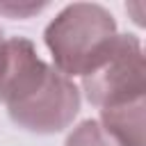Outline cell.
Masks as SVG:
<instances>
[{
    "instance_id": "obj_8",
    "label": "cell",
    "mask_w": 146,
    "mask_h": 146,
    "mask_svg": "<svg viewBox=\"0 0 146 146\" xmlns=\"http://www.w3.org/2000/svg\"><path fill=\"white\" fill-rule=\"evenodd\" d=\"M5 32H2V27H0V55H2V48H5Z\"/></svg>"
},
{
    "instance_id": "obj_1",
    "label": "cell",
    "mask_w": 146,
    "mask_h": 146,
    "mask_svg": "<svg viewBox=\"0 0 146 146\" xmlns=\"http://www.w3.org/2000/svg\"><path fill=\"white\" fill-rule=\"evenodd\" d=\"M116 36L119 30L112 11L96 2L66 5L43 32L52 66L71 80L91 73L107 57Z\"/></svg>"
},
{
    "instance_id": "obj_2",
    "label": "cell",
    "mask_w": 146,
    "mask_h": 146,
    "mask_svg": "<svg viewBox=\"0 0 146 146\" xmlns=\"http://www.w3.org/2000/svg\"><path fill=\"white\" fill-rule=\"evenodd\" d=\"M78 84L48 64L43 78L18 100L7 105V114L21 130L34 135H55L66 130L80 112Z\"/></svg>"
},
{
    "instance_id": "obj_6",
    "label": "cell",
    "mask_w": 146,
    "mask_h": 146,
    "mask_svg": "<svg viewBox=\"0 0 146 146\" xmlns=\"http://www.w3.org/2000/svg\"><path fill=\"white\" fill-rule=\"evenodd\" d=\"M64 146H121L116 144L98 123V119H84L73 128V132L66 137Z\"/></svg>"
},
{
    "instance_id": "obj_3",
    "label": "cell",
    "mask_w": 146,
    "mask_h": 146,
    "mask_svg": "<svg viewBox=\"0 0 146 146\" xmlns=\"http://www.w3.org/2000/svg\"><path fill=\"white\" fill-rule=\"evenodd\" d=\"M144 52L135 34H119L107 57L82 78L84 98L98 107L144 100Z\"/></svg>"
},
{
    "instance_id": "obj_4",
    "label": "cell",
    "mask_w": 146,
    "mask_h": 146,
    "mask_svg": "<svg viewBox=\"0 0 146 146\" xmlns=\"http://www.w3.org/2000/svg\"><path fill=\"white\" fill-rule=\"evenodd\" d=\"M48 64L36 55V48L25 36L5 39L0 55V105H11L27 94L46 73Z\"/></svg>"
},
{
    "instance_id": "obj_7",
    "label": "cell",
    "mask_w": 146,
    "mask_h": 146,
    "mask_svg": "<svg viewBox=\"0 0 146 146\" xmlns=\"http://www.w3.org/2000/svg\"><path fill=\"white\" fill-rule=\"evenodd\" d=\"M48 7V2H14V0H7V2H0V16H7V18H32L34 14L43 11Z\"/></svg>"
},
{
    "instance_id": "obj_5",
    "label": "cell",
    "mask_w": 146,
    "mask_h": 146,
    "mask_svg": "<svg viewBox=\"0 0 146 146\" xmlns=\"http://www.w3.org/2000/svg\"><path fill=\"white\" fill-rule=\"evenodd\" d=\"M98 123L121 146H144V100L100 110Z\"/></svg>"
}]
</instances>
